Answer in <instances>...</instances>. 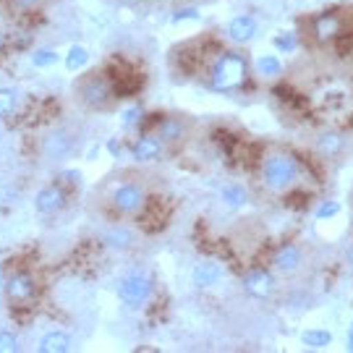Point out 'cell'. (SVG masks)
<instances>
[{
	"label": "cell",
	"mask_w": 353,
	"mask_h": 353,
	"mask_svg": "<svg viewBox=\"0 0 353 353\" xmlns=\"http://www.w3.org/2000/svg\"><path fill=\"white\" fill-rule=\"evenodd\" d=\"M74 94L81 108H87L92 113H105V110H113L121 92L115 84V76L94 68L89 74H81L74 81Z\"/></svg>",
	"instance_id": "obj_1"
},
{
	"label": "cell",
	"mask_w": 353,
	"mask_h": 353,
	"mask_svg": "<svg viewBox=\"0 0 353 353\" xmlns=\"http://www.w3.org/2000/svg\"><path fill=\"white\" fill-rule=\"evenodd\" d=\"M301 160L288 150H270L259 165V181L270 194H285L301 181Z\"/></svg>",
	"instance_id": "obj_2"
},
{
	"label": "cell",
	"mask_w": 353,
	"mask_h": 353,
	"mask_svg": "<svg viewBox=\"0 0 353 353\" xmlns=\"http://www.w3.org/2000/svg\"><path fill=\"white\" fill-rule=\"evenodd\" d=\"M204 74H207V87L212 92H233L249 81L252 65L241 50H220Z\"/></svg>",
	"instance_id": "obj_3"
},
{
	"label": "cell",
	"mask_w": 353,
	"mask_h": 353,
	"mask_svg": "<svg viewBox=\"0 0 353 353\" xmlns=\"http://www.w3.org/2000/svg\"><path fill=\"white\" fill-rule=\"evenodd\" d=\"M309 39L316 48H330L343 39H353L351 19L345 8H325L309 19Z\"/></svg>",
	"instance_id": "obj_4"
},
{
	"label": "cell",
	"mask_w": 353,
	"mask_h": 353,
	"mask_svg": "<svg viewBox=\"0 0 353 353\" xmlns=\"http://www.w3.org/2000/svg\"><path fill=\"white\" fill-rule=\"evenodd\" d=\"M147 202H150L147 189L139 181H121V183H115L110 196H108V204H110L115 217H137L144 212Z\"/></svg>",
	"instance_id": "obj_5"
},
{
	"label": "cell",
	"mask_w": 353,
	"mask_h": 353,
	"mask_svg": "<svg viewBox=\"0 0 353 353\" xmlns=\"http://www.w3.org/2000/svg\"><path fill=\"white\" fill-rule=\"evenodd\" d=\"M152 134L160 137L165 150H173V147H178V144H183V141L189 139V123L181 115H163Z\"/></svg>",
	"instance_id": "obj_6"
},
{
	"label": "cell",
	"mask_w": 353,
	"mask_h": 353,
	"mask_svg": "<svg viewBox=\"0 0 353 353\" xmlns=\"http://www.w3.org/2000/svg\"><path fill=\"white\" fill-rule=\"evenodd\" d=\"M152 293V283L150 278H144V275H128L121 285H118V296H121V301L128 303V306H139L150 299Z\"/></svg>",
	"instance_id": "obj_7"
},
{
	"label": "cell",
	"mask_w": 353,
	"mask_h": 353,
	"mask_svg": "<svg viewBox=\"0 0 353 353\" xmlns=\"http://www.w3.org/2000/svg\"><path fill=\"white\" fill-rule=\"evenodd\" d=\"M163 152H165V144L152 131H144L139 139L131 144V154H134L137 163H157L163 157Z\"/></svg>",
	"instance_id": "obj_8"
},
{
	"label": "cell",
	"mask_w": 353,
	"mask_h": 353,
	"mask_svg": "<svg viewBox=\"0 0 353 353\" xmlns=\"http://www.w3.org/2000/svg\"><path fill=\"white\" fill-rule=\"evenodd\" d=\"M34 290H37V283H34V278L26 270L13 272L11 278H8V283H6V296L13 303H26L34 296Z\"/></svg>",
	"instance_id": "obj_9"
},
{
	"label": "cell",
	"mask_w": 353,
	"mask_h": 353,
	"mask_svg": "<svg viewBox=\"0 0 353 353\" xmlns=\"http://www.w3.org/2000/svg\"><path fill=\"white\" fill-rule=\"evenodd\" d=\"M65 189L61 183H50V186H45V189L37 191V196H34V207H37L39 214H58L61 210L65 207Z\"/></svg>",
	"instance_id": "obj_10"
},
{
	"label": "cell",
	"mask_w": 353,
	"mask_h": 353,
	"mask_svg": "<svg viewBox=\"0 0 353 353\" xmlns=\"http://www.w3.org/2000/svg\"><path fill=\"white\" fill-rule=\"evenodd\" d=\"M71 150H74V134L68 128H55L42 141V152L48 160H61L65 154H71Z\"/></svg>",
	"instance_id": "obj_11"
},
{
	"label": "cell",
	"mask_w": 353,
	"mask_h": 353,
	"mask_svg": "<svg viewBox=\"0 0 353 353\" xmlns=\"http://www.w3.org/2000/svg\"><path fill=\"white\" fill-rule=\"evenodd\" d=\"M272 267L283 275H293L303 267V249L299 243H285L272 254Z\"/></svg>",
	"instance_id": "obj_12"
},
{
	"label": "cell",
	"mask_w": 353,
	"mask_h": 353,
	"mask_svg": "<svg viewBox=\"0 0 353 353\" xmlns=\"http://www.w3.org/2000/svg\"><path fill=\"white\" fill-rule=\"evenodd\" d=\"M243 288L249 296L254 299H270L272 293H275V278H272V272H267V270H252V272H246V278H243Z\"/></svg>",
	"instance_id": "obj_13"
},
{
	"label": "cell",
	"mask_w": 353,
	"mask_h": 353,
	"mask_svg": "<svg viewBox=\"0 0 353 353\" xmlns=\"http://www.w3.org/2000/svg\"><path fill=\"white\" fill-rule=\"evenodd\" d=\"M256 19L254 16H236V19H230L225 26V34L230 37V42H236V45H249L254 37H256Z\"/></svg>",
	"instance_id": "obj_14"
},
{
	"label": "cell",
	"mask_w": 353,
	"mask_h": 353,
	"mask_svg": "<svg viewBox=\"0 0 353 353\" xmlns=\"http://www.w3.org/2000/svg\"><path fill=\"white\" fill-rule=\"evenodd\" d=\"M223 280V267L217 265V262H199V265L194 267V283L199 285V288H212Z\"/></svg>",
	"instance_id": "obj_15"
},
{
	"label": "cell",
	"mask_w": 353,
	"mask_h": 353,
	"mask_svg": "<svg viewBox=\"0 0 353 353\" xmlns=\"http://www.w3.org/2000/svg\"><path fill=\"white\" fill-rule=\"evenodd\" d=\"M39 351L42 353H68L71 351V338L61 332V330H55V332H48V335H42V341H39Z\"/></svg>",
	"instance_id": "obj_16"
},
{
	"label": "cell",
	"mask_w": 353,
	"mask_h": 353,
	"mask_svg": "<svg viewBox=\"0 0 353 353\" xmlns=\"http://www.w3.org/2000/svg\"><path fill=\"white\" fill-rule=\"evenodd\" d=\"M89 63V50L87 48H81V45H74L71 50L65 52L63 58V65L65 71H71V74H76V71H84Z\"/></svg>",
	"instance_id": "obj_17"
},
{
	"label": "cell",
	"mask_w": 353,
	"mask_h": 353,
	"mask_svg": "<svg viewBox=\"0 0 353 353\" xmlns=\"http://www.w3.org/2000/svg\"><path fill=\"white\" fill-rule=\"evenodd\" d=\"M220 196H223V204H225V207H230V210H239V207H243V204L249 202V194H246V189H243V186H239V183H230V186H225Z\"/></svg>",
	"instance_id": "obj_18"
},
{
	"label": "cell",
	"mask_w": 353,
	"mask_h": 353,
	"mask_svg": "<svg viewBox=\"0 0 353 353\" xmlns=\"http://www.w3.org/2000/svg\"><path fill=\"white\" fill-rule=\"evenodd\" d=\"M256 74L265 76V79H278L283 74V63H280L278 55H262V58H256Z\"/></svg>",
	"instance_id": "obj_19"
},
{
	"label": "cell",
	"mask_w": 353,
	"mask_h": 353,
	"mask_svg": "<svg viewBox=\"0 0 353 353\" xmlns=\"http://www.w3.org/2000/svg\"><path fill=\"white\" fill-rule=\"evenodd\" d=\"M316 150L322 152L325 157H335V154L343 150V137L341 134H335V131H330V134H325V137H319Z\"/></svg>",
	"instance_id": "obj_20"
},
{
	"label": "cell",
	"mask_w": 353,
	"mask_h": 353,
	"mask_svg": "<svg viewBox=\"0 0 353 353\" xmlns=\"http://www.w3.org/2000/svg\"><path fill=\"white\" fill-rule=\"evenodd\" d=\"M16 105H19V89H13V87L0 89V118L11 115L13 110H16Z\"/></svg>",
	"instance_id": "obj_21"
},
{
	"label": "cell",
	"mask_w": 353,
	"mask_h": 353,
	"mask_svg": "<svg viewBox=\"0 0 353 353\" xmlns=\"http://www.w3.org/2000/svg\"><path fill=\"white\" fill-rule=\"evenodd\" d=\"M58 63V52L52 48H39V50L32 52V65L34 68H52Z\"/></svg>",
	"instance_id": "obj_22"
},
{
	"label": "cell",
	"mask_w": 353,
	"mask_h": 353,
	"mask_svg": "<svg viewBox=\"0 0 353 353\" xmlns=\"http://www.w3.org/2000/svg\"><path fill=\"white\" fill-rule=\"evenodd\" d=\"M301 341L309 348H325V345H330V332L327 330H309L301 335Z\"/></svg>",
	"instance_id": "obj_23"
},
{
	"label": "cell",
	"mask_w": 353,
	"mask_h": 353,
	"mask_svg": "<svg viewBox=\"0 0 353 353\" xmlns=\"http://www.w3.org/2000/svg\"><path fill=\"white\" fill-rule=\"evenodd\" d=\"M55 0H11V8L19 13H29V11H39V8H48Z\"/></svg>",
	"instance_id": "obj_24"
},
{
	"label": "cell",
	"mask_w": 353,
	"mask_h": 353,
	"mask_svg": "<svg viewBox=\"0 0 353 353\" xmlns=\"http://www.w3.org/2000/svg\"><path fill=\"white\" fill-rule=\"evenodd\" d=\"M105 241H108L110 246L123 249V246H128V243H131V233H128V230H115V233H108V236H105Z\"/></svg>",
	"instance_id": "obj_25"
},
{
	"label": "cell",
	"mask_w": 353,
	"mask_h": 353,
	"mask_svg": "<svg viewBox=\"0 0 353 353\" xmlns=\"http://www.w3.org/2000/svg\"><path fill=\"white\" fill-rule=\"evenodd\" d=\"M141 121H144V115H141L139 108H128L126 113H123V118H121V123L126 128H134V126H139Z\"/></svg>",
	"instance_id": "obj_26"
},
{
	"label": "cell",
	"mask_w": 353,
	"mask_h": 353,
	"mask_svg": "<svg viewBox=\"0 0 353 353\" xmlns=\"http://www.w3.org/2000/svg\"><path fill=\"white\" fill-rule=\"evenodd\" d=\"M19 351V341L11 332H0V353H16Z\"/></svg>",
	"instance_id": "obj_27"
},
{
	"label": "cell",
	"mask_w": 353,
	"mask_h": 353,
	"mask_svg": "<svg viewBox=\"0 0 353 353\" xmlns=\"http://www.w3.org/2000/svg\"><path fill=\"white\" fill-rule=\"evenodd\" d=\"M275 45H278L280 50L290 52L293 48H296V34H293V32H285V34H280V37L275 39Z\"/></svg>",
	"instance_id": "obj_28"
},
{
	"label": "cell",
	"mask_w": 353,
	"mask_h": 353,
	"mask_svg": "<svg viewBox=\"0 0 353 353\" xmlns=\"http://www.w3.org/2000/svg\"><path fill=\"white\" fill-rule=\"evenodd\" d=\"M341 212V207H338V202H325L322 204V207H319V217H322V220H325V217H332V214H338Z\"/></svg>",
	"instance_id": "obj_29"
},
{
	"label": "cell",
	"mask_w": 353,
	"mask_h": 353,
	"mask_svg": "<svg viewBox=\"0 0 353 353\" xmlns=\"http://www.w3.org/2000/svg\"><path fill=\"white\" fill-rule=\"evenodd\" d=\"M173 19H176V21H183V19H196V11H189V13H176Z\"/></svg>",
	"instance_id": "obj_30"
},
{
	"label": "cell",
	"mask_w": 353,
	"mask_h": 353,
	"mask_svg": "<svg viewBox=\"0 0 353 353\" xmlns=\"http://www.w3.org/2000/svg\"><path fill=\"white\" fill-rule=\"evenodd\" d=\"M348 348L353 351V327H351V335H348Z\"/></svg>",
	"instance_id": "obj_31"
},
{
	"label": "cell",
	"mask_w": 353,
	"mask_h": 353,
	"mask_svg": "<svg viewBox=\"0 0 353 353\" xmlns=\"http://www.w3.org/2000/svg\"><path fill=\"white\" fill-rule=\"evenodd\" d=\"M351 265H353V249H351Z\"/></svg>",
	"instance_id": "obj_32"
}]
</instances>
